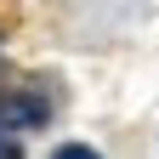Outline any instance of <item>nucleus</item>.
Returning a JSON list of instances; mask_svg holds the SVG:
<instances>
[{
	"label": "nucleus",
	"mask_w": 159,
	"mask_h": 159,
	"mask_svg": "<svg viewBox=\"0 0 159 159\" xmlns=\"http://www.w3.org/2000/svg\"><path fill=\"white\" fill-rule=\"evenodd\" d=\"M51 119V102L40 91H0V131H29V125H46Z\"/></svg>",
	"instance_id": "1"
},
{
	"label": "nucleus",
	"mask_w": 159,
	"mask_h": 159,
	"mask_svg": "<svg viewBox=\"0 0 159 159\" xmlns=\"http://www.w3.org/2000/svg\"><path fill=\"white\" fill-rule=\"evenodd\" d=\"M0 159H17V142H11V131H0Z\"/></svg>",
	"instance_id": "3"
},
{
	"label": "nucleus",
	"mask_w": 159,
	"mask_h": 159,
	"mask_svg": "<svg viewBox=\"0 0 159 159\" xmlns=\"http://www.w3.org/2000/svg\"><path fill=\"white\" fill-rule=\"evenodd\" d=\"M51 159H97V148H85V142H63Z\"/></svg>",
	"instance_id": "2"
}]
</instances>
